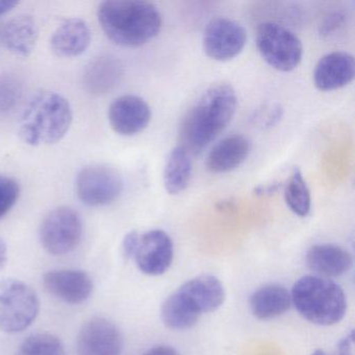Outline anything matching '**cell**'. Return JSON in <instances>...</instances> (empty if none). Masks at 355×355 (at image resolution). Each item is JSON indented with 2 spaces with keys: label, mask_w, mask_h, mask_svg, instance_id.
Segmentation results:
<instances>
[{
  "label": "cell",
  "mask_w": 355,
  "mask_h": 355,
  "mask_svg": "<svg viewBox=\"0 0 355 355\" xmlns=\"http://www.w3.org/2000/svg\"><path fill=\"white\" fill-rule=\"evenodd\" d=\"M278 188H279V184H272L269 186L259 187L255 191H257V194H271V193L276 192Z\"/></svg>",
  "instance_id": "33"
},
{
  "label": "cell",
  "mask_w": 355,
  "mask_h": 355,
  "mask_svg": "<svg viewBox=\"0 0 355 355\" xmlns=\"http://www.w3.org/2000/svg\"><path fill=\"white\" fill-rule=\"evenodd\" d=\"M162 320L170 329L184 330L193 327L198 322L199 315L178 292L170 295L162 305Z\"/></svg>",
  "instance_id": "23"
},
{
  "label": "cell",
  "mask_w": 355,
  "mask_h": 355,
  "mask_svg": "<svg viewBox=\"0 0 355 355\" xmlns=\"http://www.w3.org/2000/svg\"><path fill=\"white\" fill-rule=\"evenodd\" d=\"M43 286L51 296L69 304L85 302L90 298L94 288L88 273L74 269L47 272L43 276Z\"/></svg>",
  "instance_id": "13"
},
{
  "label": "cell",
  "mask_w": 355,
  "mask_h": 355,
  "mask_svg": "<svg viewBox=\"0 0 355 355\" xmlns=\"http://www.w3.org/2000/svg\"><path fill=\"white\" fill-rule=\"evenodd\" d=\"M17 355H66V351L53 334H35L20 345Z\"/></svg>",
  "instance_id": "25"
},
{
  "label": "cell",
  "mask_w": 355,
  "mask_h": 355,
  "mask_svg": "<svg viewBox=\"0 0 355 355\" xmlns=\"http://www.w3.org/2000/svg\"><path fill=\"white\" fill-rule=\"evenodd\" d=\"M355 61L352 55L334 51L320 59L313 71V83L321 91H334L352 82Z\"/></svg>",
  "instance_id": "15"
},
{
  "label": "cell",
  "mask_w": 355,
  "mask_h": 355,
  "mask_svg": "<svg viewBox=\"0 0 355 355\" xmlns=\"http://www.w3.org/2000/svg\"><path fill=\"white\" fill-rule=\"evenodd\" d=\"M345 18H346V15L343 12H332L324 18L323 22L320 26V33H321V35L328 36L331 33L336 32L344 24Z\"/></svg>",
  "instance_id": "28"
},
{
  "label": "cell",
  "mask_w": 355,
  "mask_h": 355,
  "mask_svg": "<svg viewBox=\"0 0 355 355\" xmlns=\"http://www.w3.org/2000/svg\"><path fill=\"white\" fill-rule=\"evenodd\" d=\"M139 236L140 234L138 232H130L124 236L122 248H123V254L126 259H134L135 252H136L137 246H138Z\"/></svg>",
  "instance_id": "29"
},
{
  "label": "cell",
  "mask_w": 355,
  "mask_h": 355,
  "mask_svg": "<svg viewBox=\"0 0 355 355\" xmlns=\"http://www.w3.org/2000/svg\"><path fill=\"white\" fill-rule=\"evenodd\" d=\"M284 200L288 209L299 217H306L311 211V198L309 186L300 170L295 168L284 184Z\"/></svg>",
  "instance_id": "24"
},
{
  "label": "cell",
  "mask_w": 355,
  "mask_h": 355,
  "mask_svg": "<svg viewBox=\"0 0 355 355\" xmlns=\"http://www.w3.org/2000/svg\"><path fill=\"white\" fill-rule=\"evenodd\" d=\"M84 224L78 211L61 207L49 211L40 226L43 248L53 255L71 252L82 240Z\"/></svg>",
  "instance_id": "7"
},
{
  "label": "cell",
  "mask_w": 355,
  "mask_h": 355,
  "mask_svg": "<svg viewBox=\"0 0 355 355\" xmlns=\"http://www.w3.org/2000/svg\"><path fill=\"white\" fill-rule=\"evenodd\" d=\"M92 40L90 28L80 18L65 20L53 33L51 46L60 58H76L86 53Z\"/></svg>",
  "instance_id": "16"
},
{
  "label": "cell",
  "mask_w": 355,
  "mask_h": 355,
  "mask_svg": "<svg viewBox=\"0 0 355 355\" xmlns=\"http://www.w3.org/2000/svg\"><path fill=\"white\" fill-rule=\"evenodd\" d=\"M40 311V301L24 282H0V330L8 334L24 331L34 323Z\"/></svg>",
  "instance_id": "5"
},
{
  "label": "cell",
  "mask_w": 355,
  "mask_h": 355,
  "mask_svg": "<svg viewBox=\"0 0 355 355\" xmlns=\"http://www.w3.org/2000/svg\"><path fill=\"white\" fill-rule=\"evenodd\" d=\"M250 309L259 320H270L284 315L292 305L291 293L280 284H266L250 297Z\"/></svg>",
  "instance_id": "21"
},
{
  "label": "cell",
  "mask_w": 355,
  "mask_h": 355,
  "mask_svg": "<svg viewBox=\"0 0 355 355\" xmlns=\"http://www.w3.org/2000/svg\"><path fill=\"white\" fill-rule=\"evenodd\" d=\"M73 111L57 92L41 91L33 96L19 120L18 135L31 146L55 144L69 132Z\"/></svg>",
  "instance_id": "3"
},
{
  "label": "cell",
  "mask_w": 355,
  "mask_h": 355,
  "mask_svg": "<svg viewBox=\"0 0 355 355\" xmlns=\"http://www.w3.org/2000/svg\"><path fill=\"white\" fill-rule=\"evenodd\" d=\"M257 47L266 63L278 71H292L302 60L300 39L276 22H263L257 26Z\"/></svg>",
  "instance_id": "6"
},
{
  "label": "cell",
  "mask_w": 355,
  "mask_h": 355,
  "mask_svg": "<svg viewBox=\"0 0 355 355\" xmlns=\"http://www.w3.org/2000/svg\"><path fill=\"white\" fill-rule=\"evenodd\" d=\"M123 76V66L111 55L98 58L87 66L84 74L85 87L93 94H105L113 90Z\"/></svg>",
  "instance_id": "20"
},
{
  "label": "cell",
  "mask_w": 355,
  "mask_h": 355,
  "mask_svg": "<svg viewBox=\"0 0 355 355\" xmlns=\"http://www.w3.org/2000/svg\"><path fill=\"white\" fill-rule=\"evenodd\" d=\"M21 97L19 83L9 76H0V114L13 109Z\"/></svg>",
  "instance_id": "27"
},
{
  "label": "cell",
  "mask_w": 355,
  "mask_h": 355,
  "mask_svg": "<svg viewBox=\"0 0 355 355\" xmlns=\"http://www.w3.org/2000/svg\"><path fill=\"white\" fill-rule=\"evenodd\" d=\"M144 355H180L176 349L170 346H157L147 351Z\"/></svg>",
  "instance_id": "30"
},
{
  "label": "cell",
  "mask_w": 355,
  "mask_h": 355,
  "mask_svg": "<svg viewBox=\"0 0 355 355\" xmlns=\"http://www.w3.org/2000/svg\"><path fill=\"white\" fill-rule=\"evenodd\" d=\"M19 195V184L14 178L0 174V220L13 209Z\"/></svg>",
  "instance_id": "26"
},
{
  "label": "cell",
  "mask_w": 355,
  "mask_h": 355,
  "mask_svg": "<svg viewBox=\"0 0 355 355\" xmlns=\"http://www.w3.org/2000/svg\"><path fill=\"white\" fill-rule=\"evenodd\" d=\"M19 5L18 1L14 0H0V18L7 15L8 13L15 9Z\"/></svg>",
  "instance_id": "31"
},
{
  "label": "cell",
  "mask_w": 355,
  "mask_h": 355,
  "mask_svg": "<svg viewBox=\"0 0 355 355\" xmlns=\"http://www.w3.org/2000/svg\"><path fill=\"white\" fill-rule=\"evenodd\" d=\"M8 261V247L5 240L0 236V271L6 267Z\"/></svg>",
  "instance_id": "32"
},
{
  "label": "cell",
  "mask_w": 355,
  "mask_h": 355,
  "mask_svg": "<svg viewBox=\"0 0 355 355\" xmlns=\"http://www.w3.org/2000/svg\"><path fill=\"white\" fill-rule=\"evenodd\" d=\"M247 42L245 28L234 20L220 17L211 20L203 33V49L207 57L225 62L240 55Z\"/></svg>",
  "instance_id": "9"
},
{
  "label": "cell",
  "mask_w": 355,
  "mask_h": 355,
  "mask_svg": "<svg viewBox=\"0 0 355 355\" xmlns=\"http://www.w3.org/2000/svg\"><path fill=\"white\" fill-rule=\"evenodd\" d=\"M176 292L199 315L217 311L226 298L223 284L213 275L192 278L180 286Z\"/></svg>",
  "instance_id": "14"
},
{
  "label": "cell",
  "mask_w": 355,
  "mask_h": 355,
  "mask_svg": "<svg viewBox=\"0 0 355 355\" xmlns=\"http://www.w3.org/2000/svg\"><path fill=\"white\" fill-rule=\"evenodd\" d=\"M251 142L243 135L225 137L209 151L207 170L213 173H227L240 167L250 155Z\"/></svg>",
  "instance_id": "17"
},
{
  "label": "cell",
  "mask_w": 355,
  "mask_h": 355,
  "mask_svg": "<svg viewBox=\"0 0 355 355\" xmlns=\"http://www.w3.org/2000/svg\"><path fill=\"white\" fill-rule=\"evenodd\" d=\"M192 170L190 153L182 146L172 149L164 168V184L167 192L178 195L186 190L192 178Z\"/></svg>",
  "instance_id": "22"
},
{
  "label": "cell",
  "mask_w": 355,
  "mask_h": 355,
  "mask_svg": "<svg viewBox=\"0 0 355 355\" xmlns=\"http://www.w3.org/2000/svg\"><path fill=\"white\" fill-rule=\"evenodd\" d=\"M350 253L334 244H319L311 247L305 255L307 267L322 277H338L348 273L352 267Z\"/></svg>",
  "instance_id": "18"
},
{
  "label": "cell",
  "mask_w": 355,
  "mask_h": 355,
  "mask_svg": "<svg viewBox=\"0 0 355 355\" xmlns=\"http://www.w3.org/2000/svg\"><path fill=\"white\" fill-rule=\"evenodd\" d=\"M123 338L119 328L105 318L88 320L78 332V355H120Z\"/></svg>",
  "instance_id": "10"
},
{
  "label": "cell",
  "mask_w": 355,
  "mask_h": 355,
  "mask_svg": "<svg viewBox=\"0 0 355 355\" xmlns=\"http://www.w3.org/2000/svg\"><path fill=\"white\" fill-rule=\"evenodd\" d=\"M291 299L297 311L315 325H334L347 311L344 291L330 278L322 276L306 275L297 280Z\"/></svg>",
  "instance_id": "4"
},
{
  "label": "cell",
  "mask_w": 355,
  "mask_h": 355,
  "mask_svg": "<svg viewBox=\"0 0 355 355\" xmlns=\"http://www.w3.org/2000/svg\"><path fill=\"white\" fill-rule=\"evenodd\" d=\"M109 122L114 132L130 137L143 132L151 120L148 103L136 95H123L109 107Z\"/></svg>",
  "instance_id": "12"
},
{
  "label": "cell",
  "mask_w": 355,
  "mask_h": 355,
  "mask_svg": "<svg viewBox=\"0 0 355 355\" xmlns=\"http://www.w3.org/2000/svg\"><path fill=\"white\" fill-rule=\"evenodd\" d=\"M311 355H329L328 353H326L325 351L322 350V349H317V350L313 351Z\"/></svg>",
  "instance_id": "34"
},
{
  "label": "cell",
  "mask_w": 355,
  "mask_h": 355,
  "mask_svg": "<svg viewBox=\"0 0 355 355\" xmlns=\"http://www.w3.org/2000/svg\"><path fill=\"white\" fill-rule=\"evenodd\" d=\"M173 257V242L164 230H149L139 236L134 259L139 269L146 275L165 273L171 266Z\"/></svg>",
  "instance_id": "11"
},
{
  "label": "cell",
  "mask_w": 355,
  "mask_h": 355,
  "mask_svg": "<svg viewBox=\"0 0 355 355\" xmlns=\"http://www.w3.org/2000/svg\"><path fill=\"white\" fill-rule=\"evenodd\" d=\"M123 186V178L116 168L98 164L88 166L78 173L76 190L85 205L105 207L119 198Z\"/></svg>",
  "instance_id": "8"
},
{
  "label": "cell",
  "mask_w": 355,
  "mask_h": 355,
  "mask_svg": "<svg viewBox=\"0 0 355 355\" xmlns=\"http://www.w3.org/2000/svg\"><path fill=\"white\" fill-rule=\"evenodd\" d=\"M3 24H0V41L3 40Z\"/></svg>",
  "instance_id": "35"
},
{
  "label": "cell",
  "mask_w": 355,
  "mask_h": 355,
  "mask_svg": "<svg viewBox=\"0 0 355 355\" xmlns=\"http://www.w3.org/2000/svg\"><path fill=\"white\" fill-rule=\"evenodd\" d=\"M39 38V28L33 16L22 14L3 26V42L16 57L26 59L34 53Z\"/></svg>",
  "instance_id": "19"
},
{
  "label": "cell",
  "mask_w": 355,
  "mask_h": 355,
  "mask_svg": "<svg viewBox=\"0 0 355 355\" xmlns=\"http://www.w3.org/2000/svg\"><path fill=\"white\" fill-rule=\"evenodd\" d=\"M97 17L114 44L136 49L159 35L162 15L153 3L142 0H109L101 3Z\"/></svg>",
  "instance_id": "2"
},
{
  "label": "cell",
  "mask_w": 355,
  "mask_h": 355,
  "mask_svg": "<svg viewBox=\"0 0 355 355\" xmlns=\"http://www.w3.org/2000/svg\"><path fill=\"white\" fill-rule=\"evenodd\" d=\"M236 91L225 83L214 85L188 110L180 125V145L200 155L226 128L236 113Z\"/></svg>",
  "instance_id": "1"
}]
</instances>
